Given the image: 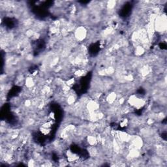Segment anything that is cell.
Listing matches in <instances>:
<instances>
[{"mask_svg": "<svg viewBox=\"0 0 167 167\" xmlns=\"http://www.w3.org/2000/svg\"><path fill=\"white\" fill-rule=\"evenodd\" d=\"M86 142L87 144H89L90 146H97L99 144L97 136L93 135H87L86 138Z\"/></svg>", "mask_w": 167, "mask_h": 167, "instance_id": "3957f363", "label": "cell"}, {"mask_svg": "<svg viewBox=\"0 0 167 167\" xmlns=\"http://www.w3.org/2000/svg\"><path fill=\"white\" fill-rule=\"evenodd\" d=\"M154 28L157 33H164L166 30V18L165 15H158L154 22Z\"/></svg>", "mask_w": 167, "mask_h": 167, "instance_id": "6da1fadb", "label": "cell"}, {"mask_svg": "<svg viewBox=\"0 0 167 167\" xmlns=\"http://www.w3.org/2000/svg\"><path fill=\"white\" fill-rule=\"evenodd\" d=\"M87 31L84 26H78L74 30V39L77 41L82 42L84 40H85L87 37Z\"/></svg>", "mask_w": 167, "mask_h": 167, "instance_id": "7a4b0ae2", "label": "cell"}, {"mask_svg": "<svg viewBox=\"0 0 167 167\" xmlns=\"http://www.w3.org/2000/svg\"><path fill=\"white\" fill-rule=\"evenodd\" d=\"M145 53V49L142 46L139 45L136 46L135 49V54L136 56H142Z\"/></svg>", "mask_w": 167, "mask_h": 167, "instance_id": "5b68a950", "label": "cell"}, {"mask_svg": "<svg viewBox=\"0 0 167 167\" xmlns=\"http://www.w3.org/2000/svg\"><path fill=\"white\" fill-rule=\"evenodd\" d=\"M25 85L28 89H31L35 85V82L32 77H29L25 80Z\"/></svg>", "mask_w": 167, "mask_h": 167, "instance_id": "277c9868", "label": "cell"}]
</instances>
